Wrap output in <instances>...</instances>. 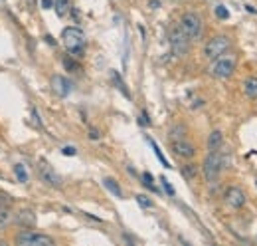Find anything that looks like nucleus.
Segmentation results:
<instances>
[{"label": "nucleus", "instance_id": "obj_16", "mask_svg": "<svg viewBox=\"0 0 257 246\" xmlns=\"http://www.w3.org/2000/svg\"><path fill=\"white\" fill-rule=\"evenodd\" d=\"M54 8H56L58 16H65L71 8V2L69 0H54Z\"/></svg>", "mask_w": 257, "mask_h": 246}, {"label": "nucleus", "instance_id": "obj_7", "mask_svg": "<svg viewBox=\"0 0 257 246\" xmlns=\"http://www.w3.org/2000/svg\"><path fill=\"white\" fill-rule=\"evenodd\" d=\"M236 72V62L232 58H216L212 68H210V76L216 78V80H228L232 78Z\"/></svg>", "mask_w": 257, "mask_h": 246}, {"label": "nucleus", "instance_id": "obj_22", "mask_svg": "<svg viewBox=\"0 0 257 246\" xmlns=\"http://www.w3.org/2000/svg\"><path fill=\"white\" fill-rule=\"evenodd\" d=\"M142 181H144V187H146V189L156 191V187L152 185V175H150V173H142Z\"/></svg>", "mask_w": 257, "mask_h": 246}, {"label": "nucleus", "instance_id": "obj_4", "mask_svg": "<svg viewBox=\"0 0 257 246\" xmlns=\"http://www.w3.org/2000/svg\"><path fill=\"white\" fill-rule=\"evenodd\" d=\"M168 40H170V48H172V54L176 58H182L190 52V38L182 32L180 26H172L170 32H168Z\"/></svg>", "mask_w": 257, "mask_h": 246}, {"label": "nucleus", "instance_id": "obj_8", "mask_svg": "<svg viewBox=\"0 0 257 246\" xmlns=\"http://www.w3.org/2000/svg\"><path fill=\"white\" fill-rule=\"evenodd\" d=\"M38 175H40V181L46 183L48 187H56V189L62 187V177L56 173V169H54L50 163L40 161V165H38Z\"/></svg>", "mask_w": 257, "mask_h": 246}, {"label": "nucleus", "instance_id": "obj_23", "mask_svg": "<svg viewBox=\"0 0 257 246\" xmlns=\"http://www.w3.org/2000/svg\"><path fill=\"white\" fill-rule=\"evenodd\" d=\"M216 16H218L220 20H228V18H230V12L226 10V6H218V8H216Z\"/></svg>", "mask_w": 257, "mask_h": 246}, {"label": "nucleus", "instance_id": "obj_29", "mask_svg": "<svg viewBox=\"0 0 257 246\" xmlns=\"http://www.w3.org/2000/svg\"><path fill=\"white\" fill-rule=\"evenodd\" d=\"M42 6L44 8H54V0H42Z\"/></svg>", "mask_w": 257, "mask_h": 246}, {"label": "nucleus", "instance_id": "obj_28", "mask_svg": "<svg viewBox=\"0 0 257 246\" xmlns=\"http://www.w3.org/2000/svg\"><path fill=\"white\" fill-rule=\"evenodd\" d=\"M77 151L73 149V147H64V155H67V157H73Z\"/></svg>", "mask_w": 257, "mask_h": 246}, {"label": "nucleus", "instance_id": "obj_10", "mask_svg": "<svg viewBox=\"0 0 257 246\" xmlns=\"http://www.w3.org/2000/svg\"><path fill=\"white\" fill-rule=\"evenodd\" d=\"M12 221L22 229H34L36 227V213L32 209L22 207L16 211V215H12Z\"/></svg>", "mask_w": 257, "mask_h": 246}, {"label": "nucleus", "instance_id": "obj_11", "mask_svg": "<svg viewBox=\"0 0 257 246\" xmlns=\"http://www.w3.org/2000/svg\"><path fill=\"white\" fill-rule=\"evenodd\" d=\"M226 203L234 209H242L246 205V193L240 189V187H228L226 189V195H224Z\"/></svg>", "mask_w": 257, "mask_h": 246}, {"label": "nucleus", "instance_id": "obj_30", "mask_svg": "<svg viewBox=\"0 0 257 246\" xmlns=\"http://www.w3.org/2000/svg\"><path fill=\"white\" fill-rule=\"evenodd\" d=\"M89 137H91V139H97V137H99V133H97L95 129H91V135H89Z\"/></svg>", "mask_w": 257, "mask_h": 246}, {"label": "nucleus", "instance_id": "obj_2", "mask_svg": "<svg viewBox=\"0 0 257 246\" xmlns=\"http://www.w3.org/2000/svg\"><path fill=\"white\" fill-rule=\"evenodd\" d=\"M222 167H224V157H222L220 149L218 151H210L206 155V159H204V165H202V171H204L206 181L208 183H216L218 177H220V173H222Z\"/></svg>", "mask_w": 257, "mask_h": 246}, {"label": "nucleus", "instance_id": "obj_17", "mask_svg": "<svg viewBox=\"0 0 257 246\" xmlns=\"http://www.w3.org/2000/svg\"><path fill=\"white\" fill-rule=\"evenodd\" d=\"M12 171H14V175H16V179H18V183H28V171L24 169V165H14L12 167Z\"/></svg>", "mask_w": 257, "mask_h": 246}, {"label": "nucleus", "instance_id": "obj_19", "mask_svg": "<svg viewBox=\"0 0 257 246\" xmlns=\"http://www.w3.org/2000/svg\"><path fill=\"white\" fill-rule=\"evenodd\" d=\"M196 173H198V167H196V165H192V163L182 167V177H184V179H188V181H190V179H194V177H196Z\"/></svg>", "mask_w": 257, "mask_h": 246}, {"label": "nucleus", "instance_id": "obj_13", "mask_svg": "<svg viewBox=\"0 0 257 246\" xmlns=\"http://www.w3.org/2000/svg\"><path fill=\"white\" fill-rule=\"evenodd\" d=\"M244 93L250 97V99H257V78H246L244 82Z\"/></svg>", "mask_w": 257, "mask_h": 246}, {"label": "nucleus", "instance_id": "obj_12", "mask_svg": "<svg viewBox=\"0 0 257 246\" xmlns=\"http://www.w3.org/2000/svg\"><path fill=\"white\" fill-rule=\"evenodd\" d=\"M52 89H54L56 95L65 97V95H69V91H71V82H69L67 78H64V76H54V78H52Z\"/></svg>", "mask_w": 257, "mask_h": 246}, {"label": "nucleus", "instance_id": "obj_9", "mask_svg": "<svg viewBox=\"0 0 257 246\" xmlns=\"http://www.w3.org/2000/svg\"><path fill=\"white\" fill-rule=\"evenodd\" d=\"M170 147L174 151V155L182 157V159H192L196 155V147L186 139V137H180V139H170Z\"/></svg>", "mask_w": 257, "mask_h": 246}, {"label": "nucleus", "instance_id": "obj_26", "mask_svg": "<svg viewBox=\"0 0 257 246\" xmlns=\"http://www.w3.org/2000/svg\"><path fill=\"white\" fill-rule=\"evenodd\" d=\"M160 183H162V187H164V191H166V193H168V195L172 197V195H174V189L170 187V183H168V181H166L164 177H160Z\"/></svg>", "mask_w": 257, "mask_h": 246}, {"label": "nucleus", "instance_id": "obj_15", "mask_svg": "<svg viewBox=\"0 0 257 246\" xmlns=\"http://www.w3.org/2000/svg\"><path fill=\"white\" fill-rule=\"evenodd\" d=\"M103 185H105V189L109 191V193H113L115 197H119V199H123V191H121V187H119V183L115 181V179H103Z\"/></svg>", "mask_w": 257, "mask_h": 246}, {"label": "nucleus", "instance_id": "obj_21", "mask_svg": "<svg viewBox=\"0 0 257 246\" xmlns=\"http://www.w3.org/2000/svg\"><path fill=\"white\" fill-rule=\"evenodd\" d=\"M10 207H12V197L0 191V209H10Z\"/></svg>", "mask_w": 257, "mask_h": 246}, {"label": "nucleus", "instance_id": "obj_3", "mask_svg": "<svg viewBox=\"0 0 257 246\" xmlns=\"http://www.w3.org/2000/svg\"><path fill=\"white\" fill-rule=\"evenodd\" d=\"M14 243L18 246H54L56 241L44 233H34V231H20L16 237H14Z\"/></svg>", "mask_w": 257, "mask_h": 246}, {"label": "nucleus", "instance_id": "obj_1", "mask_svg": "<svg viewBox=\"0 0 257 246\" xmlns=\"http://www.w3.org/2000/svg\"><path fill=\"white\" fill-rule=\"evenodd\" d=\"M62 42L65 46V50L71 54V56H81L85 52V46H87V36L81 28L77 26H69L62 32Z\"/></svg>", "mask_w": 257, "mask_h": 246}, {"label": "nucleus", "instance_id": "obj_5", "mask_svg": "<svg viewBox=\"0 0 257 246\" xmlns=\"http://www.w3.org/2000/svg\"><path fill=\"white\" fill-rule=\"evenodd\" d=\"M178 26L182 28V32H184L190 40H198V38L202 36V18H200L198 14H194V12L182 14Z\"/></svg>", "mask_w": 257, "mask_h": 246}, {"label": "nucleus", "instance_id": "obj_6", "mask_svg": "<svg viewBox=\"0 0 257 246\" xmlns=\"http://www.w3.org/2000/svg\"><path fill=\"white\" fill-rule=\"evenodd\" d=\"M232 48V40L228 36H214L212 40H208V44L204 46V56L208 60H216L220 56H224L228 50Z\"/></svg>", "mask_w": 257, "mask_h": 246}, {"label": "nucleus", "instance_id": "obj_24", "mask_svg": "<svg viewBox=\"0 0 257 246\" xmlns=\"http://www.w3.org/2000/svg\"><path fill=\"white\" fill-rule=\"evenodd\" d=\"M136 203H138L140 207H146V209H148V207H152V203H150L144 195H136Z\"/></svg>", "mask_w": 257, "mask_h": 246}, {"label": "nucleus", "instance_id": "obj_27", "mask_svg": "<svg viewBox=\"0 0 257 246\" xmlns=\"http://www.w3.org/2000/svg\"><path fill=\"white\" fill-rule=\"evenodd\" d=\"M64 66H65L67 70H77V64H75L73 60H69V58H65V60H64Z\"/></svg>", "mask_w": 257, "mask_h": 246}, {"label": "nucleus", "instance_id": "obj_25", "mask_svg": "<svg viewBox=\"0 0 257 246\" xmlns=\"http://www.w3.org/2000/svg\"><path fill=\"white\" fill-rule=\"evenodd\" d=\"M113 78H115V82H117V85H119V89H121V91H123V93H125L127 97H130V95H128V91H127V87H125V83L121 82V78H119L117 74H113Z\"/></svg>", "mask_w": 257, "mask_h": 246}, {"label": "nucleus", "instance_id": "obj_18", "mask_svg": "<svg viewBox=\"0 0 257 246\" xmlns=\"http://www.w3.org/2000/svg\"><path fill=\"white\" fill-rule=\"evenodd\" d=\"M12 223V213L10 209H0V231H4Z\"/></svg>", "mask_w": 257, "mask_h": 246}, {"label": "nucleus", "instance_id": "obj_20", "mask_svg": "<svg viewBox=\"0 0 257 246\" xmlns=\"http://www.w3.org/2000/svg\"><path fill=\"white\" fill-rule=\"evenodd\" d=\"M148 143H150V145H152V149H154V155H156V157H158V159H160V163H162V165H164V167H166V169H168V167H170V165H168V161H166V159H164V155H162V151H160V149H158V145H156V143H154V141H152V139H148Z\"/></svg>", "mask_w": 257, "mask_h": 246}, {"label": "nucleus", "instance_id": "obj_14", "mask_svg": "<svg viewBox=\"0 0 257 246\" xmlns=\"http://www.w3.org/2000/svg\"><path fill=\"white\" fill-rule=\"evenodd\" d=\"M222 141H224L222 131H212L208 137V151H218L222 147Z\"/></svg>", "mask_w": 257, "mask_h": 246}]
</instances>
